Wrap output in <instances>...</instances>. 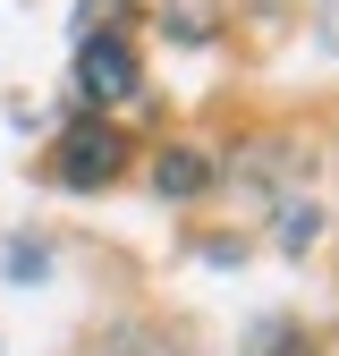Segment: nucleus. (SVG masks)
<instances>
[{"mask_svg": "<svg viewBox=\"0 0 339 356\" xmlns=\"http://www.w3.org/2000/svg\"><path fill=\"white\" fill-rule=\"evenodd\" d=\"M119 161H127V145L110 136V127H68V136H60V153H51V178H60V187H110V178H119Z\"/></svg>", "mask_w": 339, "mask_h": 356, "instance_id": "obj_1", "label": "nucleus"}, {"mask_svg": "<svg viewBox=\"0 0 339 356\" xmlns=\"http://www.w3.org/2000/svg\"><path fill=\"white\" fill-rule=\"evenodd\" d=\"M76 94L85 102H127L136 94V51L119 34H85L76 42Z\"/></svg>", "mask_w": 339, "mask_h": 356, "instance_id": "obj_2", "label": "nucleus"}, {"mask_svg": "<svg viewBox=\"0 0 339 356\" xmlns=\"http://www.w3.org/2000/svg\"><path fill=\"white\" fill-rule=\"evenodd\" d=\"M153 187H161V195H204V187H212V161H204V153H161V161H153Z\"/></svg>", "mask_w": 339, "mask_h": 356, "instance_id": "obj_3", "label": "nucleus"}, {"mask_svg": "<svg viewBox=\"0 0 339 356\" xmlns=\"http://www.w3.org/2000/svg\"><path fill=\"white\" fill-rule=\"evenodd\" d=\"M314 238H322V212H314V204H280V246H288V254H306Z\"/></svg>", "mask_w": 339, "mask_h": 356, "instance_id": "obj_4", "label": "nucleus"}, {"mask_svg": "<svg viewBox=\"0 0 339 356\" xmlns=\"http://www.w3.org/2000/svg\"><path fill=\"white\" fill-rule=\"evenodd\" d=\"M254 356H306V331H297L288 314H272L263 331H254Z\"/></svg>", "mask_w": 339, "mask_h": 356, "instance_id": "obj_5", "label": "nucleus"}, {"mask_svg": "<svg viewBox=\"0 0 339 356\" xmlns=\"http://www.w3.org/2000/svg\"><path fill=\"white\" fill-rule=\"evenodd\" d=\"M0 263H9V280H17V289H34V280H42V246H9Z\"/></svg>", "mask_w": 339, "mask_h": 356, "instance_id": "obj_6", "label": "nucleus"}]
</instances>
